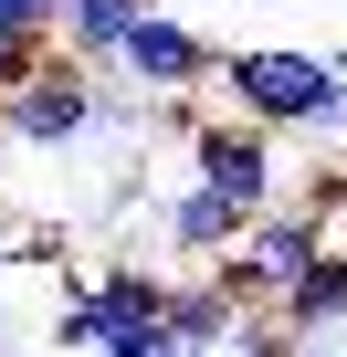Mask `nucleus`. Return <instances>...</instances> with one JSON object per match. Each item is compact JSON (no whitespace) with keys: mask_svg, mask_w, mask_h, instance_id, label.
<instances>
[{"mask_svg":"<svg viewBox=\"0 0 347 357\" xmlns=\"http://www.w3.org/2000/svg\"><path fill=\"white\" fill-rule=\"evenodd\" d=\"M95 357H179V347H168V326H126V336H105Z\"/></svg>","mask_w":347,"mask_h":357,"instance_id":"nucleus-14","label":"nucleus"},{"mask_svg":"<svg viewBox=\"0 0 347 357\" xmlns=\"http://www.w3.org/2000/svg\"><path fill=\"white\" fill-rule=\"evenodd\" d=\"M137 11H158V0H64V32H53V53H74L84 74H116V43L137 32Z\"/></svg>","mask_w":347,"mask_h":357,"instance_id":"nucleus-8","label":"nucleus"},{"mask_svg":"<svg viewBox=\"0 0 347 357\" xmlns=\"http://www.w3.org/2000/svg\"><path fill=\"white\" fill-rule=\"evenodd\" d=\"M105 126V74H84L74 53H53L43 74H22L0 95V137L11 147H84Z\"/></svg>","mask_w":347,"mask_h":357,"instance_id":"nucleus-3","label":"nucleus"},{"mask_svg":"<svg viewBox=\"0 0 347 357\" xmlns=\"http://www.w3.org/2000/svg\"><path fill=\"white\" fill-rule=\"evenodd\" d=\"M158 326L179 336V347H232V336H242V305H232L211 273H168V305H158Z\"/></svg>","mask_w":347,"mask_h":357,"instance_id":"nucleus-9","label":"nucleus"},{"mask_svg":"<svg viewBox=\"0 0 347 357\" xmlns=\"http://www.w3.org/2000/svg\"><path fill=\"white\" fill-rule=\"evenodd\" d=\"M326 242H337V231H326L316 211L274 200V211H253V221H242V242H232V252H242V263H253V273H263V284L284 294V284H295V273H305V263H316Z\"/></svg>","mask_w":347,"mask_h":357,"instance_id":"nucleus-5","label":"nucleus"},{"mask_svg":"<svg viewBox=\"0 0 347 357\" xmlns=\"http://www.w3.org/2000/svg\"><path fill=\"white\" fill-rule=\"evenodd\" d=\"M211 84H221L232 116L263 126V137H305V147L347 137V63H326V53H305V43H232Z\"/></svg>","mask_w":347,"mask_h":357,"instance_id":"nucleus-1","label":"nucleus"},{"mask_svg":"<svg viewBox=\"0 0 347 357\" xmlns=\"http://www.w3.org/2000/svg\"><path fill=\"white\" fill-rule=\"evenodd\" d=\"M337 315H347V252L326 242V252L274 294V326H284V336H316V326H337Z\"/></svg>","mask_w":347,"mask_h":357,"instance_id":"nucleus-10","label":"nucleus"},{"mask_svg":"<svg viewBox=\"0 0 347 357\" xmlns=\"http://www.w3.org/2000/svg\"><path fill=\"white\" fill-rule=\"evenodd\" d=\"M84 305H95V326H105V336H126V326H158V305H168V273H158V263H95V273H84Z\"/></svg>","mask_w":347,"mask_h":357,"instance_id":"nucleus-7","label":"nucleus"},{"mask_svg":"<svg viewBox=\"0 0 347 357\" xmlns=\"http://www.w3.org/2000/svg\"><path fill=\"white\" fill-rule=\"evenodd\" d=\"M0 263H64V231H43V221H11V231H0Z\"/></svg>","mask_w":347,"mask_h":357,"instance_id":"nucleus-13","label":"nucleus"},{"mask_svg":"<svg viewBox=\"0 0 347 357\" xmlns=\"http://www.w3.org/2000/svg\"><path fill=\"white\" fill-rule=\"evenodd\" d=\"M168 116H179L190 178H200V190H221V200H232L242 221L284 200V158H274V137H263V126H242V116H200L190 95H168Z\"/></svg>","mask_w":347,"mask_h":357,"instance_id":"nucleus-2","label":"nucleus"},{"mask_svg":"<svg viewBox=\"0 0 347 357\" xmlns=\"http://www.w3.org/2000/svg\"><path fill=\"white\" fill-rule=\"evenodd\" d=\"M0 22L11 32H64V0H0Z\"/></svg>","mask_w":347,"mask_h":357,"instance_id":"nucleus-15","label":"nucleus"},{"mask_svg":"<svg viewBox=\"0 0 347 357\" xmlns=\"http://www.w3.org/2000/svg\"><path fill=\"white\" fill-rule=\"evenodd\" d=\"M116 74H126L137 95H200V84L221 74V32H200V22H179V11H137V32L116 43Z\"/></svg>","mask_w":347,"mask_h":357,"instance_id":"nucleus-4","label":"nucleus"},{"mask_svg":"<svg viewBox=\"0 0 347 357\" xmlns=\"http://www.w3.org/2000/svg\"><path fill=\"white\" fill-rule=\"evenodd\" d=\"M43 63H53V32H0V95L22 74H43Z\"/></svg>","mask_w":347,"mask_h":357,"instance_id":"nucleus-12","label":"nucleus"},{"mask_svg":"<svg viewBox=\"0 0 347 357\" xmlns=\"http://www.w3.org/2000/svg\"><path fill=\"white\" fill-rule=\"evenodd\" d=\"M158 231H168V252H179V273H200V263H221L232 242H242V211L221 200V190H168V211H158Z\"/></svg>","mask_w":347,"mask_h":357,"instance_id":"nucleus-6","label":"nucleus"},{"mask_svg":"<svg viewBox=\"0 0 347 357\" xmlns=\"http://www.w3.org/2000/svg\"><path fill=\"white\" fill-rule=\"evenodd\" d=\"M53 347H74V357L105 347V326H95V305H84V273H53Z\"/></svg>","mask_w":347,"mask_h":357,"instance_id":"nucleus-11","label":"nucleus"}]
</instances>
